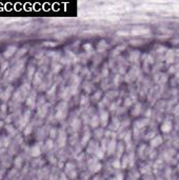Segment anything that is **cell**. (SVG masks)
I'll list each match as a JSON object with an SVG mask.
<instances>
[{
  "label": "cell",
  "mask_w": 179,
  "mask_h": 180,
  "mask_svg": "<svg viewBox=\"0 0 179 180\" xmlns=\"http://www.w3.org/2000/svg\"><path fill=\"white\" fill-rule=\"evenodd\" d=\"M39 154H40V149L37 147V145L33 147V149H32V155L33 156H38Z\"/></svg>",
  "instance_id": "obj_1"
},
{
  "label": "cell",
  "mask_w": 179,
  "mask_h": 180,
  "mask_svg": "<svg viewBox=\"0 0 179 180\" xmlns=\"http://www.w3.org/2000/svg\"><path fill=\"white\" fill-rule=\"evenodd\" d=\"M7 51H9V52H7V53H4V55L6 56V57H9V56H11L15 52V47L11 46V47H9V50H7Z\"/></svg>",
  "instance_id": "obj_2"
},
{
  "label": "cell",
  "mask_w": 179,
  "mask_h": 180,
  "mask_svg": "<svg viewBox=\"0 0 179 180\" xmlns=\"http://www.w3.org/2000/svg\"><path fill=\"white\" fill-rule=\"evenodd\" d=\"M162 130L164 131V132H167V131H170L171 130V124L170 123H167V124H163V126H162Z\"/></svg>",
  "instance_id": "obj_3"
}]
</instances>
